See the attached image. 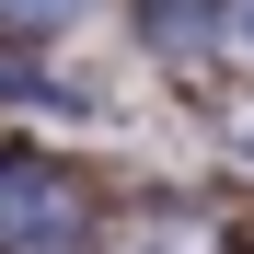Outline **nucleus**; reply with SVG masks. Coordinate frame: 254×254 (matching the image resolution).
<instances>
[{
    "mask_svg": "<svg viewBox=\"0 0 254 254\" xmlns=\"http://www.w3.org/2000/svg\"><path fill=\"white\" fill-rule=\"evenodd\" d=\"M116 254H231V231L208 220V208H174V196H162V208H139V220H127Z\"/></svg>",
    "mask_w": 254,
    "mask_h": 254,
    "instance_id": "nucleus-1",
    "label": "nucleus"
},
{
    "mask_svg": "<svg viewBox=\"0 0 254 254\" xmlns=\"http://www.w3.org/2000/svg\"><path fill=\"white\" fill-rule=\"evenodd\" d=\"M69 12H81V0H0V23H12V35H58Z\"/></svg>",
    "mask_w": 254,
    "mask_h": 254,
    "instance_id": "nucleus-2",
    "label": "nucleus"
},
{
    "mask_svg": "<svg viewBox=\"0 0 254 254\" xmlns=\"http://www.w3.org/2000/svg\"><path fill=\"white\" fill-rule=\"evenodd\" d=\"M220 139H231V162L254 174V93H231V104H220Z\"/></svg>",
    "mask_w": 254,
    "mask_h": 254,
    "instance_id": "nucleus-3",
    "label": "nucleus"
},
{
    "mask_svg": "<svg viewBox=\"0 0 254 254\" xmlns=\"http://www.w3.org/2000/svg\"><path fill=\"white\" fill-rule=\"evenodd\" d=\"M220 23H231V47H254V0H231V12H220Z\"/></svg>",
    "mask_w": 254,
    "mask_h": 254,
    "instance_id": "nucleus-4",
    "label": "nucleus"
},
{
    "mask_svg": "<svg viewBox=\"0 0 254 254\" xmlns=\"http://www.w3.org/2000/svg\"><path fill=\"white\" fill-rule=\"evenodd\" d=\"M0 196H12V185H0Z\"/></svg>",
    "mask_w": 254,
    "mask_h": 254,
    "instance_id": "nucleus-5",
    "label": "nucleus"
}]
</instances>
